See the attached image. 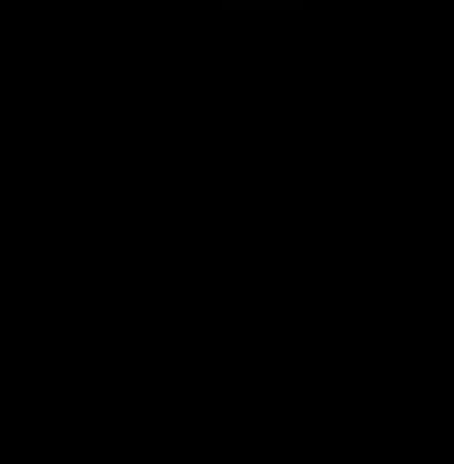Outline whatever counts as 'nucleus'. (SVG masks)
<instances>
[]
</instances>
